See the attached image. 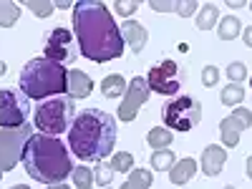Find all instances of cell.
Returning a JSON list of instances; mask_svg holds the SVG:
<instances>
[{"label":"cell","instance_id":"8d00e7d4","mask_svg":"<svg viewBox=\"0 0 252 189\" xmlns=\"http://www.w3.org/2000/svg\"><path fill=\"white\" fill-rule=\"evenodd\" d=\"M245 172H247V177L252 179V157H247V164H245Z\"/></svg>","mask_w":252,"mask_h":189},{"label":"cell","instance_id":"d590c367","mask_svg":"<svg viewBox=\"0 0 252 189\" xmlns=\"http://www.w3.org/2000/svg\"><path fill=\"white\" fill-rule=\"evenodd\" d=\"M227 5L237 10V8H242V5H245V0H229V3H227Z\"/></svg>","mask_w":252,"mask_h":189},{"label":"cell","instance_id":"484cf974","mask_svg":"<svg viewBox=\"0 0 252 189\" xmlns=\"http://www.w3.org/2000/svg\"><path fill=\"white\" fill-rule=\"evenodd\" d=\"M26 8L33 10L38 18H48L56 10V3H51V0H26Z\"/></svg>","mask_w":252,"mask_h":189},{"label":"cell","instance_id":"8fae6325","mask_svg":"<svg viewBox=\"0 0 252 189\" xmlns=\"http://www.w3.org/2000/svg\"><path fill=\"white\" fill-rule=\"evenodd\" d=\"M149 86H146V78L144 76H134L131 78V83L126 86V98H124V103H119V119L121 121H134L136 119V114H139V109L144 106L146 101H149Z\"/></svg>","mask_w":252,"mask_h":189},{"label":"cell","instance_id":"ac0fdd59","mask_svg":"<svg viewBox=\"0 0 252 189\" xmlns=\"http://www.w3.org/2000/svg\"><path fill=\"white\" fill-rule=\"evenodd\" d=\"M101 94L106 96V98H119V96H124V94H126V81H124V76H119V73L106 76V78L101 81Z\"/></svg>","mask_w":252,"mask_h":189},{"label":"cell","instance_id":"8992f818","mask_svg":"<svg viewBox=\"0 0 252 189\" xmlns=\"http://www.w3.org/2000/svg\"><path fill=\"white\" fill-rule=\"evenodd\" d=\"M202 106L192 96H177L161 106V119L169 131H192L199 124Z\"/></svg>","mask_w":252,"mask_h":189},{"label":"cell","instance_id":"f35d334b","mask_svg":"<svg viewBox=\"0 0 252 189\" xmlns=\"http://www.w3.org/2000/svg\"><path fill=\"white\" fill-rule=\"evenodd\" d=\"M5 71H8V66H5V61H0V76H5Z\"/></svg>","mask_w":252,"mask_h":189},{"label":"cell","instance_id":"7a4b0ae2","mask_svg":"<svg viewBox=\"0 0 252 189\" xmlns=\"http://www.w3.org/2000/svg\"><path fill=\"white\" fill-rule=\"evenodd\" d=\"M116 144V119L101 109L81 111L71 129H68V146L71 154L81 161H103Z\"/></svg>","mask_w":252,"mask_h":189},{"label":"cell","instance_id":"3957f363","mask_svg":"<svg viewBox=\"0 0 252 189\" xmlns=\"http://www.w3.org/2000/svg\"><path fill=\"white\" fill-rule=\"evenodd\" d=\"M20 161L26 164V172L31 179L48 184V187L63 184L66 177L73 172V161H71L66 144L56 136H46V134H33L26 141Z\"/></svg>","mask_w":252,"mask_h":189},{"label":"cell","instance_id":"d6a6232c","mask_svg":"<svg viewBox=\"0 0 252 189\" xmlns=\"http://www.w3.org/2000/svg\"><path fill=\"white\" fill-rule=\"evenodd\" d=\"M174 5L177 3H169V0H152L149 3V8L157 13H174Z\"/></svg>","mask_w":252,"mask_h":189},{"label":"cell","instance_id":"74e56055","mask_svg":"<svg viewBox=\"0 0 252 189\" xmlns=\"http://www.w3.org/2000/svg\"><path fill=\"white\" fill-rule=\"evenodd\" d=\"M46 189H71L68 184H53V187H46Z\"/></svg>","mask_w":252,"mask_h":189},{"label":"cell","instance_id":"52a82bcc","mask_svg":"<svg viewBox=\"0 0 252 189\" xmlns=\"http://www.w3.org/2000/svg\"><path fill=\"white\" fill-rule=\"evenodd\" d=\"M31 116V98L20 89H3L0 91V129L15 131L28 124Z\"/></svg>","mask_w":252,"mask_h":189},{"label":"cell","instance_id":"6da1fadb","mask_svg":"<svg viewBox=\"0 0 252 189\" xmlns=\"http://www.w3.org/2000/svg\"><path fill=\"white\" fill-rule=\"evenodd\" d=\"M73 35L78 51L91 63H106L124 56V35L114 13L98 0L73 3Z\"/></svg>","mask_w":252,"mask_h":189},{"label":"cell","instance_id":"cb8c5ba5","mask_svg":"<svg viewBox=\"0 0 252 189\" xmlns=\"http://www.w3.org/2000/svg\"><path fill=\"white\" fill-rule=\"evenodd\" d=\"M71 179L76 184V189H91L96 182H94V169H89L86 164H81V166H73V172H71Z\"/></svg>","mask_w":252,"mask_h":189},{"label":"cell","instance_id":"b9f144b4","mask_svg":"<svg viewBox=\"0 0 252 189\" xmlns=\"http://www.w3.org/2000/svg\"><path fill=\"white\" fill-rule=\"evenodd\" d=\"M250 89H252V76H250Z\"/></svg>","mask_w":252,"mask_h":189},{"label":"cell","instance_id":"60d3db41","mask_svg":"<svg viewBox=\"0 0 252 189\" xmlns=\"http://www.w3.org/2000/svg\"><path fill=\"white\" fill-rule=\"evenodd\" d=\"M224 189H235V187H229V184H227V187H224Z\"/></svg>","mask_w":252,"mask_h":189},{"label":"cell","instance_id":"5bb4252c","mask_svg":"<svg viewBox=\"0 0 252 189\" xmlns=\"http://www.w3.org/2000/svg\"><path fill=\"white\" fill-rule=\"evenodd\" d=\"M91 91H94V81H91V76L89 73H83V71H78V68H71L68 71V89H66V94H68V98H86V96H91Z\"/></svg>","mask_w":252,"mask_h":189},{"label":"cell","instance_id":"83f0119b","mask_svg":"<svg viewBox=\"0 0 252 189\" xmlns=\"http://www.w3.org/2000/svg\"><path fill=\"white\" fill-rule=\"evenodd\" d=\"M109 164L114 166V172H131L134 169V157L129 152H119V154H114V159Z\"/></svg>","mask_w":252,"mask_h":189},{"label":"cell","instance_id":"603a6c76","mask_svg":"<svg viewBox=\"0 0 252 189\" xmlns=\"http://www.w3.org/2000/svg\"><path fill=\"white\" fill-rule=\"evenodd\" d=\"M220 98H222V103L224 106H240L242 103V98H245V89L240 86V83H227V86L222 89V94H220Z\"/></svg>","mask_w":252,"mask_h":189},{"label":"cell","instance_id":"5b68a950","mask_svg":"<svg viewBox=\"0 0 252 189\" xmlns=\"http://www.w3.org/2000/svg\"><path fill=\"white\" fill-rule=\"evenodd\" d=\"M76 119V103L73 98H46L43 103L35 106V114H33V126L46 134V136H58L66 129H71V124Z\"/></svg>","mask_w":252,"mask_h":189},{"label":"cell","instance_id":"f546056e","mask_svg":"<svg viewBox=\"0 0 252 189\" xmlns=\"http://www.w3.org/2000/svg\"><path fill=\"white\" fill-rule=\"evenodd\" d=\"M197 10H199V3H194V0H177V5H174V13L179 18H189Z\"/></svg>","mask_w":252,"mask_h":189},{"label":"cell","instance_id":"4316f807","mask_svg":"<svg viewBox=\"0 0 252 189\" xmlns=\"http://www.w3.org/2000/svg\"><path fill=\"white\" fill-rule=\"evenodd\" d=\"M114 174H116V172H114V166H111V164H98L96 169H94V182H96V184H101L103 189H106V187L111 184Z\"/></svg>","mask_w":252,"mask_h":189},{"label":"cell","instance_id":"7c38bea8","mask_svg":"<svg viewBox=\"0 0 252 189\" xmlns=\"http://www.w3.org/2000/svg\"><path fill=\"white\" fill-rule=\"evenodd\" d=\"M250 126H252V111L245 109V106H237L227 119L220 121L222 144L227 146V149H235V146L240 144V134H242L245 129H250Z\"/></svg>","mask_w":252,"mask_h":189},{"label":"cell","instance_id":"e0dca14e","mask_svg":"<svg viewBox=\"0 0 252 189\" xmlns=\"http://www.w3.org/2000/svg\"><path fill=\"white\" fill-rule=\"evenodd\" d=\"M240 33H242V23H240L237 15H224L217 23V35L222 40H235Z\"/></svg>","mask_w":252,"mask_h":189},{"label":"cell","instance_id":"44dd1931","mask_svg":"<svg viewBox=\"0 0 252 189\" xmlns=\"http://www.w3.org/2000/svg\"><path fill=\"white\" fill-rule=\"evenodd\" d=\"M174 164H177V157L172 149H159L152 154V169L154 172H172Z\"/></svg>","mask_w":252,"mask_h":189},{"label":"cell","instance_id":"9c48e42d","mask_svg":"<svg viewBox=\"0 0 252 189\" xmlns=\"http://www.w3.org/2000/svg\"><path fill=\"white\" fill-rule=\"evenodd\" d=\"M33 136V124H26L15 131L0 129V172H10L15 169V164L23 157L26 141Z\"/></svg>","mask_w":252,"mask_h":189},{"label":"cell","instance_id":"7402d4cb","mask_svg":"<svg viewBox=\"0 0 252 189\" xmlns=\"http://www.w3.org/2000/svg\"><path fill=\"white\" fill-rule=\"evenodd\" d=\"M217 18H220V10L215 3H207L199 8V15H197V28L199 31H209L212 26H217Z\"/></svg>","mask_w":252,"mask_h":189},{"label":"cell","instance_id":"d4e9b609","mask_svg":"<svg viewBox=\"0 0 252 189\" xmlns=\"http://www.w3.org/2000/svg\"><path fill=\"white\" fill-rule=\"evenodd\" d=\"M20 18V5L15 3H0V28H13Z\"/></svg>","mask_w":252,"mask_h":189},{"label":"cell","instance_id":"277c9868","mask_svg":"<svg viewBox=\"0 0 252 189\" xmlns=\"http://www.w3.org/2000/svg\"><path fill=\"white\" fill-rule=\"evenodd\" d=\"M18 86L28 98L33 101H46L66 94L68 89V71L56 61H48L46 56L31 58L23 68H20Z\"/></svg>","mask_w":252,"mask_h":189},{"label":"cell","instance_id":"1f68e13d","mask_svg":"<svg viewBox=\"0 0 252 189\" xmlns=\"http://www.w3.org/2000/svg\"><path fill=\"white\" fill-rule=\"evenodd\" d=\"M217 81H220V68L217 66H204L202 68V83H204L207 89L217 86Z\"/></svg>","mask_w":252,"mask_h":189},{"label":"cell","instance_id":"836d02e7","mask_svg":"<svg viewBox=\"0 0 252 189\" xmlns=\"http://www.w3.org/2000/svg\"><path fill=\"white\" fill-rule=\"evenodd\" d=\"M242 40H245V46L252 48V26H247V28L242 31Z\"/></svg>","mask_w":252,"mask_h":189},{"label":"cell","instance_id":"ab89813d","mask_svg":"<svg viewBox=\"0 0 252 189\" xmlns=\"http://www.w3.org/2000/svg\"><path fill=\"white\" fill-rule=\"evenodd\" d=\"M10 189H31V187H26V184H15V187H10Z\"/></svg>","mask_w":252,"mask_h":189},{"label":"cell","instance_id":"30bf717a","mask_svg":"<svg viewBox=\"0 0 252 189\" xmlns=\"http://www.w3.org/2000/svg\"><path fill=\"white\" fill-rule=\"evenodd\" d=\"M76 56H78L76 38L68 28H53L46 35V58L48 61H56L61 66H66V63L76 61Z\"/></svg>","mask_w":252,"mask_h":189},{"label":"cell","instance_id":"7bdbcfd3","mask_svg":"<svg viewBox=\"0 0 252 189\" xmlns=\"http://www.w3.org/2000/svg\"><path fill=\"white\" fill-rule=\"evenodd\" d=\"M250 10H252V3H250Z\"/></svg>","mask_w":252,"mask_h":189},{"label":"cell","instance_id":"ee69618b","mask_svg":"<svg viewBox=\"0 0 252 189\" xmlns=\"http://www.w3.org/2000/svg\"><path fill=\"white\" fill-rule=\"evenodd\" d=\"M106 189H109V187H106Z\"/></svg>","mask_w":252,"mask_h":189},{"label":"cell","instance_id":"9a60e30c","mask_svg":"<svg viewBox=\"0 0 252 189\" xmlns=\"http://www.w3.org/2000/svg\"><path fill=\"white\" fill-rule=\"evenodd\" d=\"M121 35L126 38V43H129V48L134 53H141L146 40H149V33H146V28L141 23H136V20H126V23H121Z\"/></svg>","mask_w":252,"mask_h":189},{"label":"cell","instance_id":"4fadbf2b","mask_svg":"<svg viewBox=\"0 0 252 189\" xmlns=\"http://www.w3.org/2000/svg\"><path fill=\"white\" fill-rule=\"evenodd\" d=\"M224 164H227V149L224 146H217V144L204 146V152H202V172L207 177H217Z\"/></svg>","mask_w":252,"mask_h":189},{"label":"cell","instance_id":"f1b7e54d","mask_svg":"<svg viewBox=\"0 0 252 189\" xmlns=\"http://www.w3.org/2000/svg\"><path fill=\"white\" fill-rule=\"evenodd\" d=\"M227 78L232 81V83H240V86H242V81L247 78V66H245V63H240V61L229 63V66H227Z\"/></svg>","mask_w":252,"mask_h":189},{"label":"cell","instance_id":"ffe728a7","mask_svg":"<svg viewBox=\"0 0 252 189\" xmlns=\"http://www.w3.org/2000/svg\"><path fill=\"white\" fill-rule=\"evenodd\" d=\"M152 182H154V177H152L149 169H136L134 166V169L129 172V179H126L119 189H146Z\"/></svg>","mask_w":252,"mask_h":189},{"label":"cell","instance_id":"e575fe53","mask_svg":"<svg viewBox=\"0 0 252 189\" xmlns=\"http://www.w3.org/2000/svg\"><path fill=\"white\" fill-rule=\"evenodd\" d=\"M56 8L66 10V8H73V3H66V0H56Z\"/></svg>","mask_w":252,"mask_h":189},{"label":"cell","instance_id":"d6986e66","mask_svg":"<svg viewBox=\"0 0 252 189\" xmlns=\"http://www.w3.org/2000/svg\"><path fill=\"white\" fill-rule=\"evenodd\" d=\"M146 144H149L154 152L169 149V144H172V131L166 129V126H154V129L146 134Z\"/></svg>","mask_w":252,"mask_h":189},{"label":"cell","instance_id":"2e32d148","mask_svg":"<svg viewBox=\"0 0 252 189\" xmlns=\"http://www.w3.org/2000/svg\"><path fill=\"white\" fill-rule=\"evenodd\" d=\"M197 174V161L192 159V157H184L182 161H177L174 166H172V172H169V179H172V184H177V187H184L189 179H192Z\"/></svg>","mask_w":252,"mask_h":189},{"label":"cell","instance_id":"4dcf8cb0","mask_svg":"<svg viewBox=\"0 0 252 189\" xmlns=\"http://www.w3.org/2000/svg\"><path fill=\"white\" fill-rule=\"evenodd\" d=\"M114 10H116L119 15H124V18H129V15H134V13L139 10V3H136V0H116Z\"/></svg>","mask_w":252,"mask_h":189},{"label":"cell","instance_id":"ba28073f","mask_svg":"<svg viewBox=\"0 0 252 189\" xmlns=\"http://www.w3.org/2000/svg\"><path fill=\"white\" fill-rule=\"evenodd\" d=\"M182 83H184V68L172 58L159 61L146 73V86H149V91L161 94V96H174L182 89Z\"/></svg>","mask_w":252,"mask_h":189}]
</instances>
